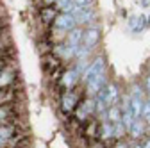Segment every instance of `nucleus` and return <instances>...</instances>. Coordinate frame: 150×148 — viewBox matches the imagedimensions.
I'll use <instances>...</instances> for the list:
<instances>
[{
    "mask_svg": "<svg viewBox=\"0 0 150 148\" xmlns=\"http://www.w3.org/2000/svg\"><path fill=\"white\" fill-rule=\"evenodd\" d=\"M97 97H100L107 104V107H111V105H120V102H122V93H120V87H118L116 82H109Z\"/></svg>",
    "mask_w": 150,
    "mask_h": 148,
    "instance_id": "nucleus-1",
    "label": "nucleus"
},
{
    "mask_svg": "<svg viewBox=\"0 0 150 148\" xmlns=\"http://www.w3.org/2000/svg\"><path fill=\"white\" fill-rule=\"evenodd\" d=\"M104 71H107V66H105V57H104V55H97V57H95V59H93V61L89 63L88 70L82 73L81 80L86 84L88 80H91L93 77L100 75V73H104Z\"/></svg>",
    "mask_w": 150,
    "mask_h": 148,
    "instance_id": "nucleus-2",
    "label": "nucleus"
},
{
    "mask_svg": "<svg viewBox=\"0 0 150 148\" xmlns=\"http://www.w3.org/2000/svg\"><path fill=\"white\" fill-rule=\"evenodd\" d=\"M107 84H109V77H107V71H104V73H100V75L93 77L91 80L86 82V95L91 97V98H93V97H97Z\"/></svg>",
    "mask_w": 150,
    "mask_h": 148,
    "instance_id": "nucleus-3",
    "label": "nucleus"
},
{
    "mask_svg": "<svg viewBox=\"0 0 150 148\" xmlns=\"http://www.w3.org/2000/svg\"><path fill=\"white\" fill-rule=\"evenodd\" d=\"M75 27H77V20H75L73 14H68V13H59L57 16H55V20H54V29L70 32Z\"/></svg>",
    "mask_w": 150,
    "mask_h": 148,
    "instance_id": "nucleus-4",
    "label": "nucleus"
},
{
    "mask_svg": "<svg viewBox=\"0 0 150 148\" xmlns=\"http://www.w3.org/2000/svg\"><path fill=\"white\" fill-rule=\"evenodd\" d=\"M100 41V27L97 23H93L89 27L84 29V39H82V45H86L88 48L95 50V47L98 45Z\"/></svg>",
    "mask_w": 150,
    "mask_h": 148,
    "instance_id": "nucleus-5",
    "label": "nucleus"
},
{
    "mask_svg": "<svg viewBox=\"0 0 150 148\" xmlns=\"http://www.w3.org/2000/svg\"><path fill=\"white\" fill-rule=\"evenodd\" d=\"M146 132H148V125L145 123L143 118L134 120V123L130 125V128H129V136H130V139H132V141H141Z\"/></svg>",
    "mask_w": 150,
    "mask_h": 148,
    "instance_id": "nucleus-6",
    "label": "nucleus"
},
{
    "mask_svg": "<svg viewBox=\"0 0 150 148\" xmlns=\"http://www.w3.org/2000/svg\"><path fill=\"white\" fill-rule=\"evenodd\" d=\"M97 18H98V14H97V11L93 9V7H89V9H81V13H77L75 14V20H77V25L79 27H82V25H93V23H97Z\"/></svg>",
    "mask_w": 150,
    "mask_h": 148,
    "instance_id": "nucleus-7",
    "label": "nucleus"
},
{
    "mask_svg": "<svg viewBox=\"0 0 150 148\" xmlns=\"http://www.w3.org/2000/svg\"><path fill=\"white\" fill-rule=\"evenodd\" d=\"M79 95H77V91H73V89H68L66 93L63 95V100H61V105H63V111H66V113H71V111H75L79 107Z\"/></svg>",
    "mask_w": 150,
    "mask_h": 148,
    "instance_id": "nucleus-8",
    "label": "nucleus"
},
{
    "mask_svg": "<svg viewBox=\"0 0 150 148\" xmlns=\"http://www.w3.org/2000/svg\"><path fill=\"white\" fill-rule=\"evenodd\" d=\"M89 114H95V98H91V97H88L84 102L79 104V107H77V120L84 121V120L89 118Z\"/></svg>",
    "mask_w": 150,
    "mask_h": 148,
    "instance_id": "nucleus-9",
    "label": "nucleus"
},
{
    "mask_svg": "<svg viewBox=\"0 0 150 148\" xmlns=\"http://www.w3.org/2000/svg\"><path fill=\"white\" fill-rule=\"evenodd\" d=\"M79 80H81V73L75 70V68L63 71V75H61V84H63L66 89H73L75 84H77Z\"/></svg>",
    "mask_w": 150,
    "mask_h": 148,
    "instance_id": "nucleus-10",
    "label": "nucleus"
},
{
    "mask_svg": "<svg viewBox=\"0 0 150 148\" xmlns=\"http://www.w3.org/2000/svg\"><path fill=\"white\" fill-rule=\"evenodd\" d=\"M82 39H84V29L77 25L75 29H71V30L66 34L64 43H66V45H73V47H79V45H82Z\"/></svg>",
    "mask_w": 150,
    "mask_h": 148,
    "instance_id": "nucleus-11",
    "label": "nucleus"
},
{
    "mask_svg": "<svg viewBox=\"0 0 150 148\" xmlns=\"http://www.w3.org/2000/svg\"><path fill=\"white\" fill-rule=\"evenodd\" d=\"M146 25H148V23H146V16H143V14H139V16H132V18L129 20V29L132 30L134 34H139Z\"/></svg>",
    "mask_w": 150,
    "mask_h": 148,
    "instance_id": "nucleus-12",
    "label": "nucleus"
},
{
    "mask_svg": "<svg viewBox=\"0 0 150 148\" xmlns=\"http://www.w3.org/2000/svg\"><path fill=\"white\" fill-rule=\"evenodd\" d=\"M102 121H111V123H120L122 121V107L120 105H111L107 109L105 116L102 118Z\"/></svg>",
    "mask_w": 150,
    "mask_h": 148,
    "instance_id": "nucleus-13",
    "label": "nucleus"
},
{
    "mask_svg": "<svg viewBox=\"0 0 150 148\" xmlns=\"http://www.w3.org/2000/svg\"><path fill=\"white\" fill-rule=\"evenodd\" d=\"M14 136V127L13 125H0V148L6 146Z\"/></svg>",
    "mask_w": 150,
    "mask_h": 148,
    "instance_id": "nucleus-14",
    "label": "nucleus"
},
{
    "mask_svg": "<svg viewBox=\"0 0 150 148\" xmlns=\"http://www.w3.org/2000/svg\"><path fill=\"white\" fill-rule=\"evenodd\" d=\"M143 107H145V98H136V97H130V111L136 120H139L143 116Z\"/></svg>",
    "mask_w": 150,
    "mask_h": 148,
    "instance_id": "nucleus-15",
    "label": "nucleus"
},
{
    "mask_svg": "<svg viewBox=\"0 0 150 148\" xmlns=\"http://www.w3.org/2000/svg\"><path fill=\"white\" fill-rule=\"evenodd\" d=\"M100 134H102V139H115V123L102 121L100 123Z\"/></svg>",
    "mask_w": 150,
    "mask_h": 148,
    "instance_id": "nucleus-16",
    "label": "nucleus"
},
{
    "mask_svg": "<svg viewBox=\"0 0 150 148\" xmlns=\"http://www.w3.org/2000/svg\"><path fill=\"white\" fill-rule=\"evenodd\" d=\"M57 9H55L54 6H45L43 9H41V20L43 22H52L54 23V20H55V16H57V13H55Z\"/></svg>",
    "mask_w": 150,
    "mask_h": 148,
    "instance_id": "nucleus-17",
    "label": "nucleus"
},
{
    "mask_svg": "<svg viewBox=\"0 0 150 148\" xmlns=\"http://www.w3.org/2000/svg\"><path fill=\"white\" fill-rule=\"evenodd\" d=\"M11 114H13V107L9 104L0 105V125H9L7 121L11 120Z\"/></svg>",
    "mask_w": 150,
    "mask_h": 148,
    "instance_id": "nucleus-18",
    "label": "nucleus"
},
{
    "mask_svg": "<svg viewBox=\"0 0 150 148\" xmlns=\"http://www.w3.org/2000/svg\"><path fill=\"white\" fill-rule=\"evenodd\" d=\"M145 86L139 84V82H134L130 86V91H129V97H136V98H145Z\"/></svg>",
    "mask_w": 150,
    "mask_h": 148,
    "instance_id": "nucleus-19",
    "label": "nucleus"
},
{
    "mask_svg": "<svg viewBox=\"0 0 150 148\" xmlns=\"http://www.w3.org/2000/svg\"><path fill=\"white\" fill-rule=\"evenodd\" d=\"M127 134H129V130H127V127H125L122 121H120V123H115V139L122 141Z\"/></svg>",
    "mask_w": 150,
    "mask_h": 148,
    "instance_id": "nucleus-20",
    "label": "nucleus"
},
{
    "mask_svg": "<svg viewBox=\"0 0 150 148\" xmlns=\"http://www.w3.org/2000/svg\"><path fill=\"white\" fill-rule=\"evenodd\" d=\"M93 50L91 48H88L86 45H81L79 47V50H77V55H75V61H81V59H89V54H91Z\"/></svg>",
    "mask_w": 150,
    "mask_h": 148,
    "instance_id": "nucleus-21",
    "label": "nucleus"
},
{
    "mask_svg": "<svg viewBox=\"0 0 150 148\" xmlns=\"http://www.w3.org/2000/svg\"><path fill=\"white\" fill-rule=\"evenodd\" d=\"M59 66V59L55 57V55H47L45 57V64H43V68L48 71L50 68H57Z\"/></svg>",
    "mask_w": 150,
    "mask_h": 148,
    "instance_id": "nucleus-22",
    "label": "nucleus"
},
{
    "mask_svg": "<svg viewBox=\"0 0 150 148\" xmlns=\"http://www.w3.org/2000/svg\"><path fill=\"white\" fill-rule=\"evenodd\" d=\"M73 4L82 9H89V7H93V0H73Z\"/></svg>",
    "mask_w": 150,
    "mask_h": 148,
    "instance_id": "nucleus-23",
    "label": "nucleus"
},
{
    "mask_svg": "<svg viewBox=\"0 0 150 148\" xmlns=\"http://www.w3.org/2000/svg\"><path fill=\"white\" fill-rule=\"evenodd\" d=\"M143 86H145V89H146V93H150V73L145 77V80H143Z\"/></svg>",
    "mask_w": 150,
    "mask_h": 148,
    "instance_id": "nucleus-24",
    "label": "nucleus"
},
{
    "mask_svg": "<svg viewBox=\"0 0 150 148\" xmlns=\"http://www.w3.org/2000/svg\"><path fill=\"white\" fill-rule=\"evenodd\" d=\"M115 148H130V144L125 143V141H118V143L115 144Z\"/></svg>",
    "mask_w": 150,
    "mask_h": 148,
    "instance_id": "nucleus-25",
    "label": "nucleus"
},
{
    "mask_svg": "<svg viewBox=\"0 0 150 148\" xmlns=\"http://www.w3.org/2000/svg\"><path fill=\"white\" fill-rule=\"evenodd\" d=\"M130 148H143V144H141V141H134L130 144Z\"/></svg>",
    "mask_w": 150,
    "mask_h": 148,
    "instance_id": "nucleus-26",
    "label": "nucleus"
},
{
    "mask_svg": "<svg viewBox=\"0 0 150 148\" xmlns=\"http://www.w3.org/2000/svg\"><path fill=\"white\" fill-rule=\"evenodd\" d=\"M146 23H148V25H150V16H148V18H146Z\"/></svg>",
    "mask_w": 150,
    "mask_h": 148,
    "instance_id": "nucleus-27",
    "label": "nucleus"
}]
</instances>
